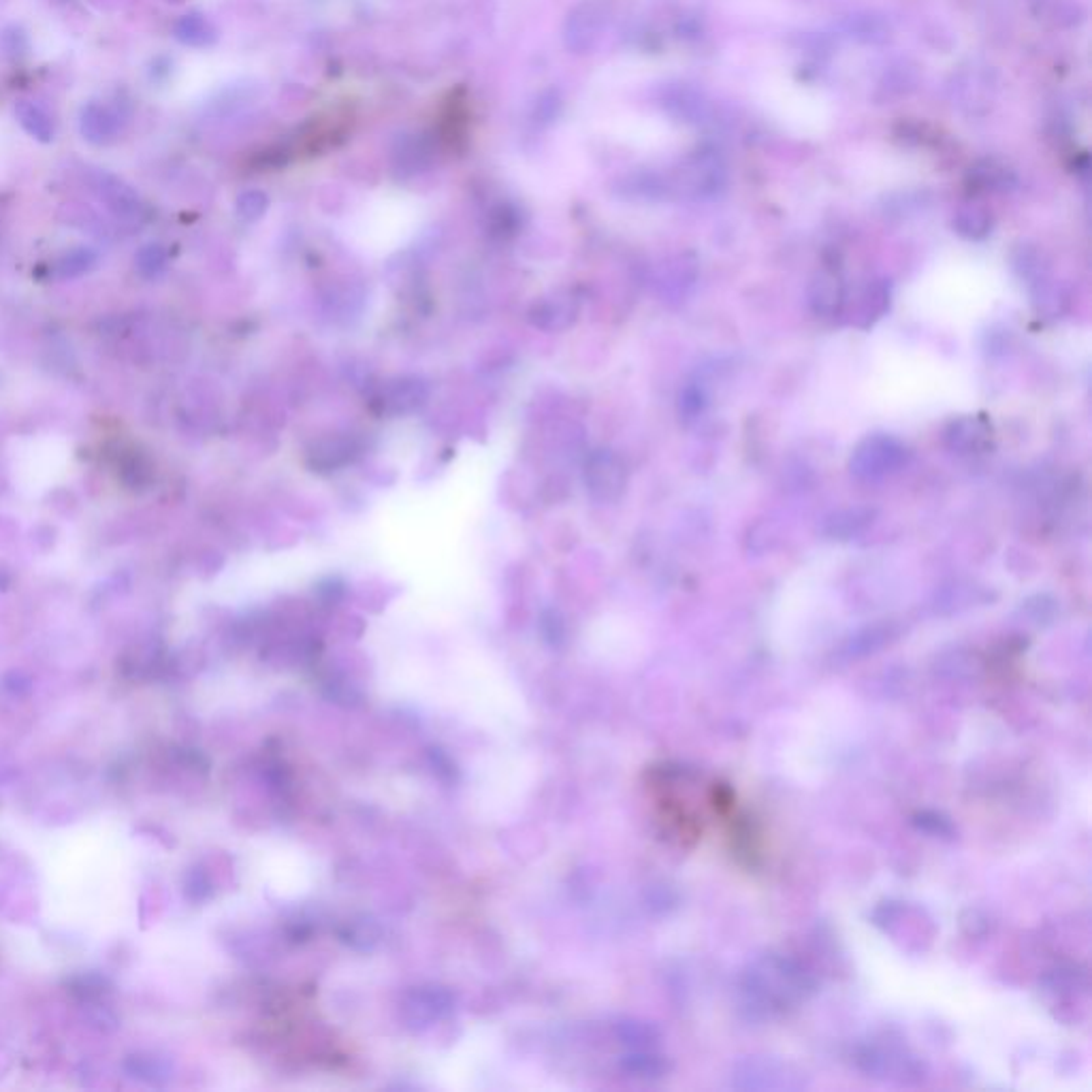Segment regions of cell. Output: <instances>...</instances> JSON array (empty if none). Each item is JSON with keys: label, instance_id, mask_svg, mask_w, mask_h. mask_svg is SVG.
Segmentation results:
<instances>
[{"label": "cell", "instance_id": "27", "mask_svg": "<svg viewBox=\"0 0 1092 1092\" xmlns=\"http://www.w3.org/2000/svg\"><path fill=\"white\" fill-rule=\"evenodd\" d=\"M704 408H706L704 389L698 387V384H690V387L681 393V399H679L681 416L685 421H696L704 412Z\"/></svg>", "mask_w": 1092, "mask_h": 1092}, {"label": "cell", "instance_id": "20", "mask_svg": "<svg viewBox=\"0 0 1092 1092\" xmlns=\"http://www.w3.org/2000/svg\"><path fill=\"white\" fill-rule=\"evenodd\" d=\"M174 35H176V39L180 43H184V46H190V48H205V46H209L213 39H216V33H213L207 17L201 15V13L182 15L176 21Z\"/></svg>", "mask_w": 1092, "mask_h": 1092}, {"label": "cell", "instance_id": "25", "mask_svg": "<svg viewBox=\"0 0 1092 1092\" xmlns=\"http://www.w3.org/2000/svg\"><path fill=\"white\" fill-rule=\"evenodd\" d=\"M1056 611H1058V604L1054 602L1050 595H1045V593L1033 595V597L1026 599V602H1022V613H1024L1026 619L1031 621L1033 626H1047L1050 621H1054Z\"/></svg>", "mask_w": 1092, "mask_h": 1092}, {"label": "cell", "instance_id": "24", "mask_svg": "<svg viewBox=\"0 0 1092 1092\" xmlns=\"http://www.w3.org/2000/svg\"><path fill=\"white\" fill-rule=\"evenodd\" d=\"M913 824L922 832L930 834V837H935V839L952 841L956 837V826L952 824V820L948 816H944V813H939V811L915 813Z\"/></svg>", "mask_w": 1092, "mask_h": 1092}, {"label": "cell", "instance_id": "12", "mask_svg": "<svg viewBox=\"0 0 1092 1092\" xmlns=\"http://www.w3.org/2000/svg\"><path fill=\"white\" fill-rule=\"evenodd\" d=\"M898 634H901V630H898V626L892 624V621H880V624H873V626H866V628H862L858 632H853L843 642V647L839 649V655L845 661H855V659L869 657V655H873L877 651L886 649L888 645H892V642L898 638Z\"/></svg>", "mask_w": 1092, "mask_h": 1092}, {"label": "cell", "instance_id": "1", "mask_svg": "<svg viewBox=\"0 0 1092 1092\" xmlns=\"http://www.w3.org/2000/svg\"><path fill=\"white\" fill-rule=\"evenodd\" d=\"M818 990V977L794 956L764 952L738 975L736 1003L747 1022H775L796 1012Z\"/></svg>", "mask_w": 1092, "mask_h": 1092}, {"label": "cell", "instance_id": "17", "mask_svg": "<svg viewBox=\"0 0 1092 1092\" xmlns=\"http://www.w3.org/2000/svg\"><path fill=\"white\" fill-rule=\"evenodd\" d=\"M576 314H578V306L570 295H555L547 299V302H542L540 306H536L533 320H536V325L544 329H566L574 323Z\"/></svg>", "mask_w": 1092, "mask_h": 1092}, {"label": "cell", "instance_id": "19", "mask_svg": "<svg viewBox=\"0 0 1092 1092\" xmlns=\"http://www.w3.org/2000/svg\"><path fill=\"white\" fill-rule=\"evenodd\" d=\"M427 399V387L419 378H401L397 380L387 393V405H391L393 412H412L425 403Z\"/></svg>", "mask_w": 1092, "mask_h": 1092}, {"label": "cell", "instance_id": "29", "mask_svg": "<svg viewBox=\"0 0 1092 1092\" xmlns=\"http://www.w3.org/2000/svg\"><path fill=\"white\" fill-rule=\"evenodd\" d=\"M263 207H265V199L261 195H244L242 201H240V209H242L244 216H248V218L259 216V213L263 211Z\"/></svg>", "mask_w": 1092, "mask_h": 1092}, {"label": "cell", "instance_id": "10", "mask_svg": "<svg viewBox=\"0 0 1092 1092\" xmlns=\"http://www.w3.org/2000/svg\"><path fill=\"white\" fill-rule=\"evenodd\" d=\"M877 510L871 506H847L832 510L822 519L820 533L826 540L832 542H849L853 538L862 536V533L875 523Z\"/></svg>", "mask_w": 1092, "mask_h": 1092}, {"label": "cell", "instance_id": "13", "mask_svg": "<svg viewBox=\"0 0 1092 1092\" xmlns=\"http://www.w3.org/2000/svg\"><path fill=\"white\" fill-rule=\"evenodd\" d=\"M892 304V288L886 280H873L869 282L853 304V316L851 323L860 329L873 327L877 320H882Z\"/></svg>", "mask_w": 1092, "mask_h": 1092}, {"label": "cell", "instance_id": "23", "mask_svg": "<svg viewBox=\"0 0 1092 1092\" xmlns=\"http://www.w3.org/2000/svg\"><path fill=\"white\" fill-rule=\"evenodd\" d=\"M849 33L864 43H884L890 37V26L882 17L875 15H855L849 19Z\"/></svg>", "mask_w": 1092, "mask_h": 1092}, {"label": "cell", "instance_id": "11", "mask_svg": "<svg viewBox=\"0 0 1092 1092\" xmlns=\"http://www.w3.org/2000/svg\"><path fill=\"white\" fill-rule=\"evenodd\" d=\"M807 304L818 318L839 316L845 306V288L839 273L822 269L813 275L807 288Z\"/></svg>", "mask_w": 1092, "mask_h": 1092}, {"label": "cell", "instance_id": "5", "mask_svg": "<svg viewBox=\"0 0 1092 1092\" xmlns=\"http://www.w3.org/2000/svg\"><path fill=\"white\" fill-rule=\"evenodd\" d=\"M725 165L711 149H700L683 165L679 186L692 199H713L725 188Z\"/></svg>", "mask_w": 1092, "mask_h": 1092}, {"label": "cell", "instance_id": "4", "mask_svg": "<svg viewBox=\"0 0 1092 1092\" xmlns=\"http://www.w3.org/2000/svg\"><path fill=\"white\" fill-rule=\"evenodd\" d=\"M909 448L890 434H871L855 444L849 457V472L860 483H880L907 465Z\"/></svg>", "mask_w": 1092, "mask_h": 1092}, {"label": "cell", "instance_id": "14", "mask_svg": "<svg viewBox=\"0 0 1092 1092\" xmlns=\"http://www.w3.org/2000/svg\"><path fill=\"white\" fill-rule=\"evenodd\" d=\"M952 227L960 235V238H965L969 242H981V240H986L988 235L992 233L994 218H992V213H990V209L986 205H981L977 201H969V203H962L954 211Z\"/></svg>", "mask_w": 1092, "mask_h": 1092}, {"label": "cell", "instance_id": "2", "mask_svg": "<svg viewBox=\"0 0 1092 1092\" xmlns=\"http://www.w3.org/2000/svg\"><path fill=\"white\" fill-rule=\"evenodd\" d=\"M853 1065L866 1078L898 1086H917L926 1078L924 1061L901 1039L886 1035L855 1045Z\"/></svg>", "mask_w": 1092, "mask_h": 1092}, {"label": "cell", "instance_id": "21", "mask_svg": "<svg viewBox=\"0 0 1092 1092\" xmlns=\"http://www.w3.org/2000/svg\"><path fill=\"white\" fill-rule=\"evenodd\" d=\"M1033 304L1039 316L1043 318H1061L1069 308V295L1063 286L1052 284L1050 280H1043L1035 284Z\"/></svg>", "mask_w": 1092, "mask_h": 1092}, {"label": "cell", "instance_id": "7", "mask_svg": "<svg viewBox=\"0 0 1092 1092\" xmlns=\"http://www.w3.org/2000/svg\"><path fill=\"white\" fill-rule=\"evenodd\" d=\"M873 922L886 930V935H892L894 941H917L922 946L926 939L930 944V937L924 933V926H933L930 919L924 917L922 909H915L907 903H884L873 911Z\"/></svg>", "mask_w": 1092, "mask_h": 1092}, {"label": "cell", "instance_id": "22", "mask_svg": "<svg viewBox=\"0 0 1092 1092\" xmlns=\"http://www.w3.org/2000/svg\"><path fill=\"white\" fill-rule=\"evenodd\" d=\"M973 182L983 188V190H1008L1010 186L1016 184V178L1012 171L1008 167L999 165L997 160H983L979 163L973 174H971Z\"/></svg>", "mask_w": 1092, "mask_h": 1092}, {"label": "cell", "instance_id": "26", "mask_svg": "<svg viewBox=\"0 0 1092 1092\" xmlns=\"http://www.w3.org/2000/svg\"><path fill=\"white\" fill-rule=\"evenodd\" d=\"M670 105L677 107V116L685 118L688 122H700L702 110H704V101L696 90L677 88L672 99H670Z\"/></svg>", "mask_w": 1092, "mask_h": 1092}, {"label": "cell", "instance_id": "8", "mask_svg": "<svg viewBox=\"0 0 1092 1092\" xmlns=\"http://www.w3.org/2000/svg\"><path fill=\"white\" fill-rule=\"evenodd\" d=\"M990 436H992L990 425L983 419L958 416L944 427L941 440H944V446L950 453L960 455V457H971V455L988 451Z\"/></svg>", "mask_w": 1092, "mask_h": 1092}, {"label": "cell", "instance_id": "18", "mask_svg": "<svg viewBox=\"0 0 1092 1092\" xmlns=\"http://www.w3.org/2000/svg\"><path fill=\"white\" fill-rule=\"evenodd\" d=\"M1014 271L1029 284H1039L1047 280V259L1045 254L1033 244H1020L1012 252Z\"/></svg>", "mask_w": 1092, "mask_h": 1092}, {"label": "cell", "instance_id": "16", "mask_svg": "<svg viewBox=\"0 0 1092 1092\" xmlns=\"http://www.w3.org/2000/svg\"><path fill=\"white\" fill-rule=\"evenodd\" d=\"M15 118L17 122L21 124V128L24 131L41 141V143H52L56 139V126H54V120L50 118V114L43 110L41 105L33 103V101H26L21 99L15 103Z\"/></svg>", "mask_w": 1092, "mask_h": 1092}, {"label": "cell", "instance_id": "15", "mask_svg": "<svg viewBox=\"0 0 1092 1092\" xmlns=\"http://www.w3.org/2000/svg\"><path fill=\"white\" fill-rule=\"evenodd\" d=\"M94 186L101 192L105 203L110 205L118 216H135V213L141 209L137 192L131 186H126L122 180H118L116 176H110L103 171V174H97Z\"/></svg>", "mask_w": 1092, "mask_h": 1092}, {"label": "cell", "instance_id": "3", "mask_svg": "<svg viewBox=\"0 0 1092 1092\" xmlns=\"http://www.w3.org/2000/svg\"><path fill=\"white\" fill-rule=\"evenodd\" d=\"M730 1086L745 1092H798L807 1086L798 1067L775 1056H745L734 1063Z\"/></svg>", "mask_w": 1092, "mask_h": 1092}, {"label": "cell", "instance_id": "9", "mask_svg": "<svg viewBox=\"0 0 1092 1092\" xmlns=\"http://www.w3.org/2000/svg\"><path fill=\"white\" fill-rule=\"evenodd\" d=\"M79 135L92 145H110L122 133V116L112 105L90 101L79 110Z\"/></svg>", "mask_w": 1092, "mask_h": 1092}, {"label": "cell", "instance_id": "28", "mask_svg": "<svg viewBox=\"0 0 1092 1092\" xmlns=\"http://www.w3.org/2000/svg\"><path fill=\"white\" fill-rule=\"evenodd\" d=\"M0 48H3L9 58H21L30 48L28 35L19 26H9L0 33Z\"/></svg>", "mask_w": 1092, "mask_h": 1092}, {"label": "cell", "instance_id": "6", "mask_svg": "<svg viewBox=\"0 0 1092 1092\" xmlns=\"http://www.w3.org/2000/svg\"><path fill=\"white\" fill-rule=\"evenodd\" d=\"M587 491L602 504L619 502L628 487V469L613 451H595L585 469Z\"/></svg>", "mask_w": 1092, "mask_h": 1092}]
</instances>
